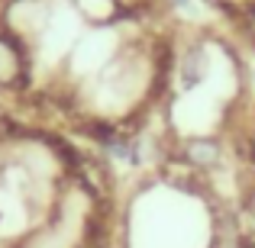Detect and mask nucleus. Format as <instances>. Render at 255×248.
Here are the masks:
<instances>
[{
    "instance_id": "nucleus-1",
    "label": "nucleus",
    "mask_w": 255,
    "mask_h": 248,
    "mask_svg": "<svg viewBox=\"0 0 255 248\" xmlns=\"http://www.w3.org/2000/svg\"><path fill=\"white\" fill-rule=\"evenodd\" d=\"M32 87V45L0 26V97H23Z\"/></svg>"
},
{
    "instance_id": "nucleus-2",
    "label": "nucleus",
    "mask_w": 255,
    "mask_h": 248,
    "mask_svg": "<svg viewBox=\"0 0 255 248\" xmlns=\"http://www.w3.org/2000/svg\"><path fill=\"white\" fill-rule=\"evenodd\" d=\"M71 10L91 29H107L129 16V6L123 0H71Z\"/></svg>"
},
{
    "instance_id": "nucleus-3",
    "label": "nucleus",
    "mask_w": 255,
    "mask_h": 248,
    "mask_svg": "<svg viewBox=\"0 0 255 248\" xmlns=\"http://www.w3.org/2000/svg\"><path fill=\"white\" fill-rule=\"evenodd\" d=\"M181 162L187 167H194V171L207 174L223 162V142L213 136H191L181 142Z\"/></svg>"
},
{
    "instance_id": "nucleus-4",
    "label": "nucleus",
    "mask_w": 255,
    "mask_h": 248,
    "mask_svg": "<svg viewBox=\"0 0 255 248\" xmlns=\"http://www.w3.org/2000/svg\"><path fill=\"white\" fill-rule=\"evenodd\" d=\"M207 62H210V55H207V45L204 42H194V45H187V49L181 52L178 78H181V87H184V90L197 87L207 78Z\"/></svg>"
},
{
    "instance_id": "nucleus-5",
    "label": "nucleus",
    "mask_w": 255,
    "mask_h": 248,
    "mask_svg": "<svg viewBox=\"0 0 255 248\" xmlns=\"http://www.w3.org/2000/svg\"><path fill=\"white\" fill-rule=\"evenodd\" d=\"M243 29H246V39H249V45L255 49V3L246 10V19H243Z\"/></svg>"
},
{
    "instance_id": "nucleus-6",
    "label": "nucleus",
    "mask_w": 255,
    "mask_h": 248,
    "mask_svg": "<svg viewBox=\"0 0 255 248\" xmlns=\"http://www.w3.org/2000/svg\"><path fill=\"white\" fill-rule=\"evenodd\" d=\"M165 3L171 6V10H181V13H187V10H194V0H165Z\"/></svg>"
},
{
    "instance_id": "nucleus-7",
    "label": "nucleus",
    "mask_w": 255,
    "mask_h": 248,
    "mask_svg": "<svg viewBox=\"0 0 255 248\" xmlns=\"http://www.w3.org/2000/svg\"><path fill=\"white\" fill-rule=\"evenodd\" d=\"M252 149H255V132H252Z\"/></svg>"
}]
</instances>
